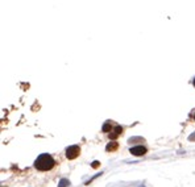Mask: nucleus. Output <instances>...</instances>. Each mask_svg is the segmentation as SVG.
Segmentation results:
<instances>
[{
	"instance_id": "f257e3e1",
	"label": "nucleus",
	"mask_w": 195,
	"mask_h": 187,
	"mask_svg": "<svg viewBox=\"0 0 195 187\" xmlns=\"http://www.w3.org/2000/svg\"><path fill=\"white\" fill-rule=\"evenodd\" d=\"M55 165V161L53 160V157L47 153L45 154L38 155V158L36 160L35 162V168L40 170V171H47V170H52Z\"/></svg>"
},
{
	"instance_id": "f03ea898",
	"label": "nucleus",
	"mask_w": 195,
	"mask_h": 187,
	"mask_svg": "<svg viewBox=\"0 0 195 187\" xmlns=\"http://www.w3.org/2000/svg\"><path fill=\"white\" fill-rule=\"evenodd\" d=\"M79 153H81V148H79L78 145L69 146V148L66 149V157L69 158V160H75V158L79 155Z\"/></svg>"
},
{
	"instance_id": "7ed1b4c3",
	"label": "nucleus",
	"mask_w": 195,
	"mask_h": 187,
	"mask_svg": "<svg viewBox=\"0 0 195 187\" xmlns=\"http://www.w3.org/2000/svg\"><path fill=\"white\" fill-rule=\"evenodd\" d=\"M129 153H131L132 155H136V157H140V155H144L146 153V148L142 145L140 146H133V148L129 149Z\"/></svg>"
},
{
	"instance_id": "20e7f679",
	"label": "nucleus",
	"mask_w": 195,
	"mask_h": 187,
	"mask_svg": "<svg viewBox=\"0 0 195 187\" xmlns=\"http://www.w3.org/2000/svg\"><path fill=\"white\" fill-rule=\"evenodd\" d=\"M121 133H123V127H120V125L115 127V129L112 131L111 134H109V138H112V140H114V138H116L117 136H120Z\"/></svg>"
},
{
	"instance_id": "39448f33",
	"label": "nucleus",
	"mask_w": 195,
	"mask_h": 187,
	"mask_svg": "<svg viewBox=\"0 0 195 187\" xmlns=\"http://www.w3.org/2000/svg\"><path fill=\"white\" fill-rule=\"evenodd\" d=\"M119 148V142H116V141H112V142H109L108 145L106 146V150L107 152H115Z\"/></svg>"
},
{
	"instance_id": "423d86ee",
	"label": "nucleus",
	"mask_w": 195,
	"mask_h": 187,
	"mask_svg": "<svg viewBox=\"0 0 195 187\" xmlns=\"http://www.w3.org/2000/svg\"><path fill=\"white\" fill-rule=\"evenodd\" d=\"M67 186H70V181H69V179L63 178V179H61V181H59L58 187H67Z\"/></svg>"
},
{
	"instance_id": "0eeeda50",
	"label": "nucleus",
	"mask_w": 195,
	"mask_h": 187,
	"mask_svg": "<svg viewBox=\"0 0 195 187\" xmlns=\"http://www.w3.org/2000/svg\"><path fill=\"white\" fill-rule=\"evenodd\" d=\"M111 131H112V127H111V123L108 121V123H106V124L103 125V132L108 133V132H111Z\"/></svg>"
},
{
	"instance_id": "6e6552de",
	"label": "nucleus",
	"mask_w": 195,
	"mask_h": 187,
	"mask_svg": "<svg viewBox=\"0 0 195 187\" xmlns=\"http://www.w3.org/2000/svg\"><path fill=\"white\" fill-rule=\"evenodd\" d=\"M133 141H144L141 137H132V138H129V142H133Z\"/></svg>"
},
{
	"instance_id": "1a4fd4ad",
	"label": "nucleus",
	"mask_w": 195,
	"mask_h": 187,
	"mask_svg": "<svg viewBox=\"0 0 195 187\" xmlns=\"http://www.w3.org/2000/svg\"><path fill=\"white\" fill-rule=\"evenodd\" d=\"M92 168H94V169H96L98 168V166H99V162H98V161H94V162H92Z\"/></svg>"
},
{
	"instance_id": "9d476101",
	"label": "nucleus",
	"mask_w": 195,
	"mask_h": 187,
	"mask_svg": "<svg viewBox=\"0 0 195 187\" xmlns=\"http://www.w3.org/2000/svg\"><path fill=\"white\" fill-rule=\"evenodd\" d=\"M189 140H191V141H193V140H195V133H194V134H191L190 137H189Z\"/></svg>"
},
{
	"instance_id": "9b49d317",
	"label": "nucleus",
	"mask_w": 195,
	"mask_h": 187,
	"mask_svg": "<svg viewBox=\"0 0 195 187\" xmlns=\"http://www.w3.org/2000/svg\"><path fill=\"white\" fill-rule=\"evenodd\" d=\"M194 86H195V78H194Z\"/></svg>"
},
{
	"instance_id": "f8f14e48",
	"label": "nucleus",
	"mask_w": 195,
	"mask_h": 187,
	"mask_svg": "<svg viewBox=\"0 0 195 187\" xmlns=\"http://www.w3.org/2000/svg\"><path fill=\"white\" fill-rule=\"evenodd\" d=\"M194 119H195V115H194Z\"/></svg>"
}]
</instances>
